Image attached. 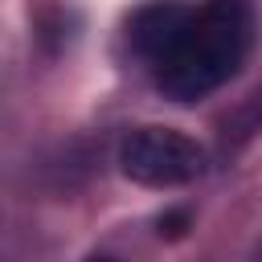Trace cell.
<instances>
[{
	"mask_svg": "<svg viewBox=\"0 0 262 262\" xmlns=\"http://www.w3.org/2000/svg\"><path fill=\"white\" fill-rule=\"evenodd\" d=\"M254 0H151L131 16V49L172 102H201L242 74L254 49Z\"/></svg>",
	"mask_w": 262,
	"mask_h": 262,
	"instance_id": "obj_1",
	"label": "cell"
},
{
	"mask_svg": "<svg viewBox=\"0 0 262 262\" xmlns=\"http://www.w3.org/2000/svg\"><path fill=\"white\" fill-rule=\"evenodd\" d=\"M205 147L176 127H135L119 143V172L143 188H184L205 176Z\"/></svg>",
	"mask_w": 262,
	"mask_h": 262,
	"instance_id": "obj_2",
	"label": "cell"
}]
</instances>
